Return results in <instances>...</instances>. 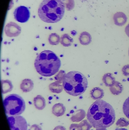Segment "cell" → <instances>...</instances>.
Listing matches in <instances>:
<instances>
[{"mask_svg":"<svg viewBox=\"0 0 129 130\" xmlns=\"http://www.w3.org/2000/svg\"><path fill=\"white\" fill-rule=\"evenodd\" d=\"M70 130H83L82 127L80 124H71L69 128Z\"/></svg>","mask_w":129,"mask_h":130,"instance_id":"4316f807","label":"cell"},{"mask_svg":"<svg viewBox=\"0 0 129 130\" xmlns=\"http://www.w3.org/2000/svg\"><path fill=\"white\" fill-rule=\"evenodd\" d=\"M110 91L114 95H118L122 93L123 90V86L119 82L116 81L113 85L110 88Z\"/></svg>","mask_w":129,"mask_h":130,"instance_id":"ac0fdd59","label":"cell"},{"mask_svg":"<svg viewBox=\"0 0 129 130\" xmlns=\"http://www.w3.org/2000/svg\"><path fill=\"white\" fill-rule=\"evenodd\" d=\"M85 116V112L83 110L80 109L74 112L70 119L73 122H79L82 121Z\"/></svg>","mask_w":129,"mask_h":130,"instance_id":"2e32d148","label":"cell"},{"mask_svg":"<svg viewBox=\"0 0 129 130\" xmlns=\"http://www.w3.org/2000/svg\"><path fill=\"white\" fill-rule=\"evenodd\" d=\"M90 94L92 98L94 100H99L104 97V92L102 89L99 87H95L91 91Z\"/></svg>","mask_w":129,"mask_h":130,"instance_id":"9a60e30c","label":"cell"},{"mask_svg":"<svg viewBox=\"0 0 129 130\" xmlns=\"http://www.w3.org/2000/svg\"><path fill=\"white\" fill-rule=\"evenodd\" d=\"M66 108L61 103L55 104L52 107V113L56 117H61L64 114Z\"/></svg>","mask_w":129,"mask_h":130,"instance_id":"8fae6325","label":"cell"},{"mask_svg":"<svg viewBox=\"0 0 129 130\" xmlns=\"http://www.w3.org/2000/svg\"><path fill=\"white\" fill-rule=\"evenodd\" d=\"M5 113L9 116L22 114L25 109V104L22 97L16 94L7 96L4 100Z\"/></svg>","mask_w":129,"mask_h":130,"instance_id":"5b68a950","label":"cell"},{"mask_svg":"<svg viewBox=\"0 0 129 130\" xmlns=\"http://www.w3.org/2000/svg\"><path fill=\"white\" fill-rule=\"evenodd\" d=\"M66 74L64 71L63 70H60L58 75H57L55 77L56 82L59 84L62 83L63 82V80L64 76Z\"/></svg>","mask_w":129,"mask_h":130,"instance_id":"603a6c76","label":"cell"},{"mask_svg":"<svg viewBox=\"0 0 129 130\" xmlns=\"http://www.w3.org/2000/svg\"><path fill=\"white\" fill-rule=\"evenodd\" d=\"M125 32L127 36L129 37V23L125 28Z\"/></svg>","mask_w":129,"mask_h":130,"instance_id":"f546056e","label":"cell"},{"mask_svg":"<svg viewBox=\"0 0 129 130\" xmlns=\"http://www.w3.org/2000/svg\"><path fill=\"white\" fill-rule=\"evenodd\" d=\"M14 16L15 20L20 23L27 22L30 17V12L29 8L24 6L17 8L14 12Z\"/></svg>","mask_w":129,"mask_h":130,"instance_id":"52a82bcc","label":"cell"},{"mask_svg":"<svg viewBox=\"0 0 129 130\" xmlns=\"http://www.w3.org/2000/svg\"><path fill=\"white\" fill-rule=\"evenodd\" d=\"M115 130H128L127 129H125V128H120V129H117Z\"/></svg>","mask_w":129,"mask_h":130,"instance_id":"4dcf8cb0","label":"cell"},{"mask_svg":"<svg viewBox=\"0 0 129 130\" xmlns=\"http://www.w3.org/2000/svg\"><path fill=\"white\" fill-rule=\"evenodd\" d=\"M50 91L53 93H60L63 91V86L58 83H53L49 86Z\"/></svg>","mask_w":129,"mask_h":130,"instance_id":"ffe728a7","label":"cell"},{"mask_svg":"<svg viewBox=\"0 0 129 130\" xmlns=\"http://www.w3.org/2000/svg\"><path fill=\"white\" fill-rule=\"evenodd\" d=\"M8 121L11 130H27V124L25 119L19 115L10 116Z\"/></svg>","mask_w":129,"mask_h":130,"instance_id":"8992f818","label":"cell"},{"mask_svg":"<svg viewBox=\"0 0 129 130\" xmlns=\"http://www.w3.org/2000/svg\"><path fill=\"white\" fill-rule=\"evenodd\" d=\"M79 40L82 45H87L91 42L92 37L89 33L83 32L80 34Z\"/></svg>","mask_w":129,"mask_h":130,"instance_id":"4fadbf2b","label":"cell"},{"mask_svg":"<svg viewBox=\"0 0 129 130\" xmlns=\"http://www.w3.org/2000/svg\"><path fill=\"white\" fill-rule=\"evenodd\" d=\"M4 31L7 36L10 37H16L20 34L21 28L16 23L11 22L6 25Z\"/></svg>","mask_w":129,"mask_h":130,"instance_id":"ba28073f","label":"cell"},{"mask_svg":"<svg viewBox=\"0 0 129 130\" xmlns=\"http://www.w3.org/2000/svg\"><path fill=\"white\" fill-rule=\"evenodd\" d=\"M34 64L36 71L40 75L48 77L58 72L61 62L54 53L50 50H44L37 56Z\"/></svg>","mask_w":129,"mask_h":130,"instance_id":"7a4b0ae2","label":"cell"},{"mask_svg":"<svg viewBox=\"0 0 129 130\" xmlns=\"http://www.w3.org/2000/svg\"><path fill=\"white\" fill-rule=\"evenodd\" d=\"M123 74L125 76H129V64L125 65L122 69Z\"/></svg>","mask_w":129,"mask_h":130,"instance_id":"484cf974","label":"cell"},{"mask_svg":"<svg viewBox=\"0 0 129 130\" xmlns=\"http://www.w3.org/2000/svg\"><path fill=\"white\" fill-rule=\"evenodd\" d=\"M65 7L61 0H44L39 8V17L45 23H57L63 17Z\"/></svg>","mask_w":129,"mask_h":130,"instance_id":"3957f363","label":"cell"},{"mask_svg":"<svg viewBox=\"0 0 129 130\" xmlns=\"http://www.w3.org/2000/svg\"><path fill=\"white\" fill-rule=\"evenodd\" d=\"M63 86L65 91L70 95L77 96L86 91L88 82L86 76L78 71H71L66 74L63 80Z\"/></svg>","mask_w":129,"mask_h":130,"instance_id":"277c9868","label":"cell"},{"mask_svg":"<svg viewBox=\"0 0 129 130\" xmlns=\"http://www.w3.org/2000/svg\"><path fill=\"white\" fill-rule=\"evenodd\" d=\"M80 124L82 127L83 130H89L90 129V125L86 120L82 121Z\"/></svg>","mask_w":129,"mask_h":130,"instance_id":"d4e9b609","label":"cell"},{"mask_svg":"<svg viewBox=\"0 0 129 130\" xmlns=\"http://www.w3.org/2000/svg\"><path fill=\"white\" fill-rule=\"evenodd\" d=\"M34 105L36 109L38 110H42L46 106L45 100L41 95H37L33 99Z\"/></svg>","mask_w":129,"mask_h":130,"instance_id":"7c38bea8","label":"cell"},{"mask_svg":"<svg viewBox=\"0 0 129 130\" xmlns=\"http://www.w3.org/2000/svg\"><path fill=\"white\" fill-rule=\"evenodd\" d=\"M123 109L124 114L129 119V97L124 102Z\"/></svg>","mask_w":129,"mask_h":130,"instance_id":"cb8c5ba5","label":"cell"},{"mask_svg":"<svg viewBox=\"0 0 129 130\" xmlns=\"http://www.w3.org/2000/svg\"><path fill=\"white\" fill-rule=\"evenodd\" d=\"M127 16L124 13L122 12L116 13L114 15L113 20L114 24L117 26H122L127 23Z\"/></svg>","mask_w":129,"mask_h":130,"instance_id":"9c48e42d","label":"cell"},{"mask_svg":"<svg viewBox=\"0 0 129 130\" xmlns=\"http://www.w3.org/2000/svg\"><path fill=\"white\" fill-rule=\"evenodd\" d=\"M67 10L73 9L75 6L74 0H62Z\"/></svg>","mask_w":129,"mask_h":130,"instance_id":"7402d4cb","label":"cell"},{"mask_svg":"<svg viewBox=\"0 0 129 130\" xmlns=\"http://www.w3.org/2000/svg\"><path fill=\"white\" fill-rule=\"evenodd\" d=\"M60 39L61 38L59 35L56 33H52L50 34L48 39L49 43L53 45H56L59 44L60 42Z\"/></svg>","mask_w":129,"mask_h":130,"instance_id":"44dd1931","label":"cell"},{"mask_svg":"<svg viewBox=\"0 0 129 130\" xmlns=\"http://www.w3.org/2000/svg\"><path fill=\"white\" fill-rule=\"evenodd\" d=\"M1 83L2 92L5 94L11 91L13 88L12 83L9 80H2Z\"/></svg>","mask_w":129,"mask_h":130,"instance_id":"e0dca14e","label":"cell"},{"mask_svg":"<svg viewBox=\"0 0 129 130\" xmlns=\"http://www.w3.org/2000/svg\"><path fill=\"white\" fill-rule=\"evenodd\" d=\"M73 42V39L66 34L62 35L61 38V43L65 47L70 46Z\"/></svg>","mask_w":129,"mask_h":130,"instance_id":"d6986e66","label":"cell"},{"mask_svg":"<svg viewBox=\"0 0 129 130\" xmlns=\"http://www.w3.org/2000/svg\"></svg>","mask_w":129,"mask_h":130,"instance_id":"1f68e13d","label":"cell"},{"mask_svg":"<svg viewBox=\"0 0 129 130\" xmlns=\"http://www.w3.org/2000/svg\"><path fill=\"white\" fill-rule=\"evenodd\" d=\"M34 87L32 80L30 79H25L22 81L20 85V89L24 92H28L32 91Z\"/></svg>","mask_w":129,"mask_h":130,"instance_id":"30bf717a","label":"cell"},{"mask_svg":"<svg viewBox=\"0 0 129 130\" xmlns=\"http://www.w3.org/2000/svg\"><path fill=\"white\" fill-rule=\"evenodd\" d=\"M87 119L95 129H103L112 126L115 121L116 114L113 108L102 100L95 102L89 108Z\"/></svg>","mask_w":129,"mask_h":130,"instance_id":"6da1fadb","label":"cell"},{"mask_svg":"<svg viewBox=\"0 0 129 130\" xmlns=\"http://www.w3.org/2000/svg\"><path fill=\"white\" fill-rule=\"evenodd\" d=\"M28 130H42V129L39 125L35 124L32 125Z\"/></svg>","mask_w":129,"mask_h":130,"instance_id":"83f0119b","label":"cell"},{"mask_svg":"<svg viewBox=\"0 0 129 130\" xmlns=\"http://www.w3.org/2000/svg\"><path fill=\"white\" fill-rule=\"evenodd\" d=\"M54 130H66L64 127L62 126H58L54 128Z\"/></svg>","mask_w":129,"mask_h":130,"instance_id":"f1b7e54d","label":"cell"},{"mask_svg":"<svg viewBox=\"0 0 129 130\" xmlns=\"http://www.w3.org/2000/svg\"><path fill=\"white\" fill-rule=\"evenodd\" d=\"M102 80L106 86L110 87L113 85L116 82L115 77L113 76V74L110 73H106L104 75Z\"/></svg>","mask_w":129,"mask_h":130,"instance_id":"5bb4252c","label":"cell"}]
</instances>
